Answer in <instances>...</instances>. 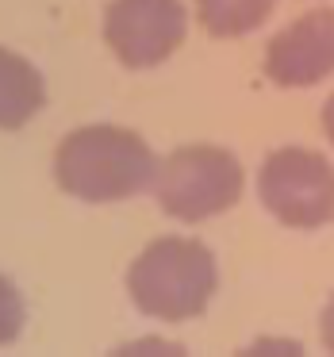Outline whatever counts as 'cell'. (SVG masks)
I'll list each match as a JSON object with an SVG mask.
<instances>
[{"mask_svg": "<svg viewBox=\"0 0 334 357\" xmlns=\"http://www.w3.org/2000/svg\"><path fill=\"white\" fill-rule=\"evenodd\" d=\"M158 158L131 127L89 123L70 131L54 150V181L81 204H119L154 188Z\"/></svg>", "mask_w": 334, "mask_h": 357, "instance_id": "cell-1", "label": "cell"}, {"mask_svg": "<svg viewBox=\"0 0 334 357\" xmlns=\"http://www.w3.org/2000/svg\"><path fill=\"white\" fill-rule=\"evenodd\" d=\"M219 288V265L204 242L165 234L142 246L127 269V296L146 319L188 323L204 315Z\"/></svg>", "mask_w": 334, "mask_h": 357, "instance_id": "cell-2", "label": "cell"}, {"mask_svg": "<svg viewBox=\"0 0 334 357\" xmlns=\"http://www.w3.org/2000/svg\"><path fill=\"white\" fill-rule=\"evenodd\" d=\"M246 169L223 146H181L162 158L154 177V200L177 223H208L242 200Z\"/></svg>", "mask_w": 334, "mask_h": 357, "instance_id": "cell-3", "label": "cell"}, {"mask_svg": "<svg viewBox=\"0 0 334 357\" xmlns=\"http://www.w3.org/2000/svg\"><path fill=\"white\" fill-rule=\"evenodd\" d=\"M257 200L292 231H319L334 223V165L319 150L280 146L257 169Z\"/></svg>", "mask_w": 334, "mask_h": 357, "instance_id": "cell-4", "label": "cell"}, {"mask_svg": "<svg viewBox=\"0 0 334 357\" xmlns=\"http://www.w3.org/2000/svg\"><path fill=\"white\" fill-rule=\"evenodd\" d=\"M185 35V0H112L104 12V43L127 70H154L169 62Z\"/></svg>", "mask_w": 334, "mask_h": 357, "instance_id": "cell-5", "label": "cell"}, {"mask_svg": "<svg viewBox=\"0 0 334 357\" xmlns=\"http://www.w3.org/2000/svg\"><path fill=\"white\" fill-rule=\"evenodd\" d=\"M334 73V8H311L265 47V77L277 89H311Z\"/></svg>", "mask_w": 334, "mask_h": 357, "instance_id": "cell-6", "label": "cell"}, {"mask_svg": "<svg viewBox=\"0 0 334 357\" xmlns=\"http://www.w3.org/2000/svg\"><path fill=\"white\" fill-rule=\"evenodd\" d=\"M47 104V81L24 54L0 47V131L27 127Z\"/></svg>", "mask_w": 334, "mask_h": 357, "instance_id": "cell-7", "label": "cell"}, {"mask_svg": "<svg viewBox=\"0 0 334 357\" xmlns=\"http://www.w3.org/2000/svg\"><path fill=\"white\" fill-rule=\"evenodd\" d=\"M277 0H196V20L211 39H242L273 16Z\"/></svg>", "mask_w": 334, "mask_h": 357, "instance_id": "cell-8", "label": "cell"}, {"mask_svg": "<svg viewBox=\"0 0 334 357\" xmlns=\"http://www.w3.org/2000/svg\"><path fill=\"white\" fill-rule=\"evenodd\" d=\"M24 323H27L24 296H20L16 280H8L4 273H0V349H4V346H12V342L20 338Z\"/></svg>", "mask_w": 334, "mask_h": 357, "instance_id": "cell-9", "label": "cell"}, {"mask_svg": "<svg viewBox=\"0 0 334 357\" xmlns=\"http://www.w3.org/2000/svg\"><path fill=\"white\" fill-rule=\"evenodd\" d=\"M319 334H323V346L334 354V296L326 300L323 315H319Z\"/></svg>", "mask_w": 334, "mask_h": 357, "instance_id": "cell-10", "label": "cell"}, {"mask_svg": "<svg viewBox=\"0 0 334 357\" xmlns=\"http://www.w3.org/2000/svg\"><path fill=\"white\" fill-rule=\"evenodd\" d=\"M323 131H326V139H331V146H334V93L326 96V104H323Z\"/></svg>", "mask_w": 334, "mask_h": 357, "instance_id": "cell-11", "label": "cell"}]
</instances>
